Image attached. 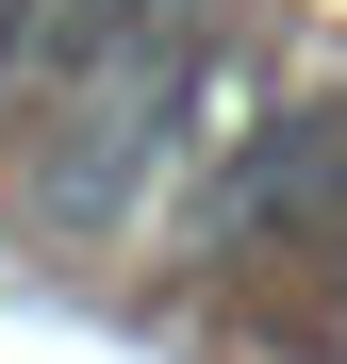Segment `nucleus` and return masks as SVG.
Returning <instances> with one entry per match:
<instances>
[{
	"label": "nucleus",
	"instance_id": "1",
	"mask_svg": "<svg viewBox=\"0 0 347 364\" xmlns=\"http://www.w3.org/2000/svg\"><path fill=\"white\" fill-rule=\"evenodd\" d=\"M215 83H231V50H215V17H182L165 50H133V67H99L67 100H33L50 116V133H33V232H67V249L133 232L165 182L215 149Z\"/></svg>",
	"mask_w": 347,
	"mask_h": 364
},
{
	"label": "nucleus",
	"instance_id": "2",
	"mask_svg": "<svg viewBox=\"0 0 347 364\" xmlns=\"http://www.w3.org/2000/svg\"><path fill=\"white\" fill-rule=\"evenodd\" d=\"M331 215H347V83L231 116V133L199 149V182L165 199L182 265H265V249H314Z\"/></svg>",
	"mask_w": 347,
	"mask_h": 364
},
{
	"label": "nucleus",
	"instance_id": "3",
	"mask_svg": "<svg viewBox=\"0 0 347 364\" xmlns=\"http://www.w3.org/2000/svg\"><path fill=\"white\" fill-rule=\"evenodd\" d=\"M182 17H215V0H50V17H33V67H17V100H67V83H99V67H133V50H165Z\"/></svg>",
	"mask_w": 347,
	"mask_h": 364
},
{
	"label": "nucleus",
	"instance_id": "4",
	"mask_svg": "<svg viewBox=\"0 0 347 364\" xmlns=\"http://www.w3.org/2000/svg\"><path fill=\"white\" fill-rule=\"evenodd\" d=\"M314 249H331V265H347V215H331V232H314Z\"/></svg>",
	"mask_w": 347,
	"mask_h": 364
}]
</instances>
